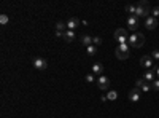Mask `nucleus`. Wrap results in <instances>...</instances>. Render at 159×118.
Returning <instances> with one entry per match:
<instances>
[{"label":"nucleus","mask_w":159,"mask_h":118,"mask_svg":"<svg viewBox=\"0 0 159 118\" xmlns=\"http://www.w3.org/2000/svg\"><path fill=\"white\" fill-rule=\"evenodd\" d=\"M127 43H129L130 48H142L145 45V35L140 34V32H135V34H132L129 37Z\"/></svg>","instance_id":"f257e3e1"},{"label":"nucleus","mask_w":159,"mask_h":118,"mask_svg":"<svg viewBox=\"0 0 159 118\" xmlns=\"http://www.w3.org/2000/svg\"><path fill=\"white\" fill-rule=\"evenodd\" d=\"M135 16L137 18H145V19L149 16V5H148V2L142 0V2H138L135 5Z\"/></svg>","instance_id":"f03ea898"},{"label":"nucleus","mask_w":159,"mask_h":118,"mask_svg":"<svg viewBox=\"0 0 159 118\" xmlns=\"http://www.w3.org/2000/svg\"><path fill=\"white\" fill-rule=\"evenodd\" d=\"M129 50H130V47H129V43H121V45H118V48H116V58L118 59H121V61H124V59H127L129 58Z\"/></svg>","instance_id":"7ed1b4c3"},{"label":"nucleus","mask_w":159,"mask_h":118,"mask_svg":"<svg viewBox=\"0 0 159 118\" xmlns=\"http://www.w3.org/2000/svg\"><path fill=\"white\" fill-rule=\"evenodd\" d=\"M115 40L121 45V43H127V40H129V37H127V31L126 29H123V27H121V29H116L115 31Z\"/></svg>","instance_id":"20e7f679"},{"label":"nucleus","mask_w":159,"mask_h":118,"mask_svg":"<svg viewBox=\"0 0 159 118\" xmlns=\"http://www.w3.org/2000/svg\"><path fill=\"white\" fill-rule=\"evenodd\" d=\"M34 67L37 69V70H46L48 69V61H46L45 58H42V56H37V58H34Z\"/></svg>","instance_id":"39448f33"},{"label":"nucleus","mask_w":159,"mask_h":118,"mask_svg":"<svg viewBox=\"0 0 159 118\" xmlns=\"http://www.w3.org/2000/svg\"><path fill=\"white\" fill-rule=\"evenodd\" d=\"M97 85H99V89H102V91H110V80L104 75L97 77Z\"/></svg>","instance_id":"423d86ee"},{"label":"nucleus","mask_w":159,"mask_h":118,"mask_svg":"<svg viewBox=\"0 0 159 118\" xmlns=\"http://www.w3.org/2000/svg\"><path fill=\"white\" fill-rule=\"evenodd\" d=\"M127 27H129V31H132L134 34L137 32V27H138V18L135 14L132 16H129L127 18Z\"/></svg>","instance_id":"0eeeda50"},{"label":"nucleus","mask_w":159,"mask_h":118,"mask_svg":"<svg viewBox=\"0 0 159 118\" xmlns=\"http://www.w3.org/2000/svg\"><path fill=\"white\" fill-rule=\"evenodd\" d=\"M157 24H159V22H157V19H156V18H153V16H148L146 19H145V27H146V29H149V31L156 29Z\"/></svg>","instance_id":"6e6552de"},{"label":"nucleus","mask_w":159,"mask_h":118,"mask_svg":"<svg viewBox=\"0 0 159 118\" xmlns=\"http://www.w3.org/2000/svg\"><path fill=\"white\" fill-rule=\"evenodd\" d=\"M140 97H142V91H140V89L135 88V89H130V91H129V99L132 102H138Z\"/></svg>","instance_id":"1a4fd4ad"},{"label":"nucleus","mask_w":159,"mask_h":118,"mask_svg":"<svg viewBox=\"0 0 159 118\" xmlns=\"http://www.w3.org/2000/svg\"><path fill=\"white\" fill-rule=\"evenodd\" d=\"M80 22L81 21L78 19V18H70V19L67 21V31H75L80 26Z\"/></svg>","instance_id":"9d476101"},{"label":"nucleus","mask_w":159,"mask_h":118,"mask_svg":"<svg viewBox=\"0 0 159 118\" xmlns=\"http://www.w3.org/2000/svg\"><path fill=\"white\" fill-rule=\"evenodd\" d=\"M140 64H142L145 69H151V67H153V58H151V56H142V59H140Z\"/></svg>","instance_id":"9b49d317"},{"label":"nucleus","mask_w":159,"mask_h":118,"mask_svg":"<svg viewBox=\"0 0 159 118\" xmlns=\"http://www.w3.org/2000/svg\"><path fill=\"white\" fill-rule=\"evenodd\" d=\"M92 74H94L96 77H100L102 74H104V66H102L100 62H96V64L92 66Z\"/></svg>","instance_id":"f8f14e48"},{"label":"nucleus","mask_w":159,"mask_h":118,"mask_svg":"<svg viewBox=\"0 0 159 118\" xmlns=\"http://www.w3.org/2000/svg\"><path fill=\"white\" fill-rule=\"evenodd\" d=\"M75 39H77V37H75V31H65L64 32V40L67 42V43L73 42Z\"/></svg>","instance_id":"ddd939ff"},{"label":"nucleus","mask_w":159,"mask_h":118,"mask_svg":"<svg viewBox=\"0 0 159 118\" xmlns=\"http://www.w3.org/2000/svg\"><path fill=\"white\" fill-rule=\"evenodd\" d=\"M142 77H143L145 81H148V83H153V81H154V72L153 70H148V72H145Z\"/></svg>","instance_id":"4468645a"},{"label":"nucleus","mask_w":159,"mask_h":118,"mask_svg":"<svg viewBox=\"0 0 159 118\" xmlns=\"http://www.w3.org/2000/svg\"><path fill=\"white\" fill-rule=\"evenodd\" d=\"M65 29H67V22H64V21H58L56 22V32H65Z\"/></svg>","instance_id":"2eb2a0df"},{"label":"nucleus","mask_w":159,"mask_h":118,"mask_svg":"<svg viewBox=\"0 0 159 118\" xmlns=\"http://www.w3.org/2000/svg\"><path fill=\"white\" fill-rule=\"evenodd\" d=\"M81 43L88 48L89 45H92V37H89V35H83V37H81Z\"/></svg>","instance_id":"dca6fc26"},{"label":"nucleus","mask_w":159,"mask_h":118,"mask_svg":"<svg viewBox=\"0 0 159 118\" xmlns=\"http://www.w3.org/2000/svg\"><path fill=\"white\" fill-rule=\"evenodd\" d=\"M107 99H108V101H116V99H118V93L115 91V89H110V91L107 93Z\"/></svg>","instance_id":"f3484780"},{"label":"nucleus","mask_w":159,"mask_h":118,"mask_svg":"<svg viewBox=\"0 0 159 118\" xmlns=\"http://www.w3.org/2000/svg\"><path fill=\"white\" fill-rule=\"evenodd\" d=\"M86 53L89 54V56H94V54L97 53V47L96 45H89V47L86 48Z\"/></svg>","instance_id":"a211bd4d"},{"label":"nucleus","mask_w":159,"mask_h":118,"mask_svg":"<svg viewBox=\"0 0 159 118\" xmlns=\"http://www.w3.org/2000/svg\"><path fill=\"white\" fill-rule=\"evenodd\" d=\"M124 11L126 13H129V16H132V14H135V5H126V8H124Z\"/></svg>","instance_id":"6ab92c4d"},{"label":"nucleus","mask_w":159,"mask_h":118,"mask_svg":"<svg viewBox=\"0 0 159 118\" xmlns=\"http://www.w3.org/2000/svg\"><path fill=\"white\" fill-rule=\"evenodd\" d=\"M143 83H145V80H143V77H140V78H137V81H135V88L137 89H140L143 86Z\"/></svg>","instance_id":"aec40b11"},{"label":"nucleus","mask_w":159,"mask_h":118,"mask_svg":"<svg viewBox=\"0 0 159 118\" xmlns=\"http://www.w3.org/2000/svg\"><path fill=\"white\" fill-rule=\"evenodd\" d=\"M8 21H10V18H8L6 14H0V24H2V26H5Z\"/></svg>","instance_id":"412c9836"},{"label":"nucleus","mask_w":159,"mask_h":118,"mask_svg":"<svg viewBox=\"0 0 159 118\" xmlns=\"http://www.w3.org/2000/svg\"><path fill=\"white\" fill-rule=\"evenodd\" d=\"M149 89H153V88H151V83H148V81H145V83H143V86L140 88V91H149Z\"/></svg>","instance_id":"4be33fe9"},{"label":"nucleus","mask_w":159,"mask_h":118,"mask_svg":"<svg viewBox=\"0 0 159 118\" xmlns=\"http://www.w3.org/2000/svg\"><path fill=\"white\" fill-rule=\"evenodd\" d=\"M149 56H151L153 59H156V61H159V50H153L151 53H149Z\"/></svg>","instance_id":"5701e85b"},{"label":"nucleus","mask_w":159,"mask_h":118,"mask_svg":"<svg viewBox=\"0 0 159 118\" xmlns=\"http://www.w3.org/2000/svg\"><path fill=\"white\" fill-rule=\"evenodd\" d=\"M151 16L157 19V16H159V6H154V8H151Z\"/></svg>","instance_id":"b1692460"},{"label":"nucleus","mask_w":159,"mask_h":118,"mask_svg":"<svg viewBox=\"0 0 159 118\" xmlns=\"http://www.w3.org/2000/svg\"><path fill=\"white\" fill-rule=\"evenodd\" d=\"M151 88L154 89V91H159V78H156L153 83H151Z\"/></svg>","instance_id":"393cba45"},{"label":"nucleus","mask_w":159,"mask_h":118,"mask_svg":"<svg viewBox=\"0 0 159 118\" xmlns=\"http://www.w3.org/2000/svg\"><path fill=\"white\" fill-rule=\"evenodd\" d=\"M94 80H96V75H94V74H88V75H86V81H88V83H92Z\"/></svg>","instance_id":"a878e982"},{"label":"nucleus","mask_w":159,"mask_h":118,"mask_svg":"<svg viewBox=\"0 0 159 118\" xmlns=\"http://www.w3.org/2000/svg\"><path fill=\"white\" fill-rule=\"evenodd\" d=\"M100 43H102V39H100V37H92V45H96V47H99Z\"/></svg>","instance_id":"bb28decb"},{"label":"nucleus","mask_w":159,"mask_h":118,"mask_svg":"<svg viewBox=\"0 0 159 118\" xmlns=\"http://www.w3.org/2000/svg\"><path fill=\"white\" fill-rule=\"evenodd\" d=\"M154 72H156V77L159 78V66H157V67H154Z\"/></svg>","instance_id":"cd10ccee"},{"label":"nucleus","mask_w":159,"mask_h":118,"mask_svg":"<svg viewBox=\"0 0 159 118\" xmlns=\"http://www.w3.org/2000/svg\"><path fill=\"white\" fill-rule=\"evenodd\" d=\"M100 101H102V102H107L108 99H107V96H102V97H100Z\"/></svg>","instance_id":"c85d7f7f"}]
</instances>
